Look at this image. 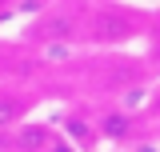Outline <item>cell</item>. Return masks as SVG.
Wrapping results in <instances>:
<instances>
[{
  "mask_svg": "<svg viewBox=\"0 0 160 152\" xmlns=\"http://www.w3.org/2000/svg\"><path fill=\"white\" fill-rule=\"evenodd\" d=\"M88 36L96 44H120V40H132L136 36V16L132 12H120V8H100L92 16V28Z\"/></svg>",
  "mask_w": 160,
  "mask_h": 152,
  "instance_id": "cell-1",
  "label": "cell"
},
{
  "mask_svg": "<svg viewBox=\"0 0 160 152\" xmlns=\"http://www.w3.org/2000/svg\"><path fill=\"white\" fill-rule=\"evenodd\" d=\"M0 8H4V0H0Z\"/></svg>",
  "mask_w": 160,
  "mask_h": 152,
  "instance_id": "cell-10",
  "label": "cell"
},
{
  "mask_svg": "<svg viewBox=\"0 0 160 152\" xmlns=\"http://www.w3.org/2000/svg\"><path fill=\"white\" fill-rule=\"evenodd\" d=\"M132 128H136V120H132L128 112H108V116H100L96 136H104V140H128Z\"/></svg>",
  "mask_w": 160,
  "mask_h": 152,
  "instance_id": "cell-3",
  "label": "cell"
},
{
  "mask_svg": "<svg viewBox=\"0 0 160 152\" xmlns=\"http://www.w3.org/2000/svg\"><path fill=\"white\" fill-rule=\"evenodd\" d=\"M64 128H68V132L76 136L80 144H88V140L96 136V132H92V128H88V124H84V120H80V116H72V120H64Z\"/></svg>",
  "mask_w": 160,
  "mask_h": 152,
  "instance_id": "cell-6",
  "label": "cell"
},
{
  "mask_svg": "<svg viewBox=\"0 0 160 152\" xmlns=\"http://www.w3.org/2000/svg\"><path fill=\"white\" fill-rule=\"evenodd\" d=\"M76 36V16L72 12H56V16H44L28 28V40H72Z\"/></svg>",
  "mask_w": 160,
  "mask_h": 152,
  "instance_id": "cell-2",
  "label": "cell"
},
{
  "mask_svg": "<svg viewBox=\"0 0 160 152\" xmlns=\"http://www.w3.org/2000/svg\"><path fill=\"white\" fill-rule=\"evenodd\" d=\"M20 152H48V144H52V128L48 124H24L16 136Z\"/></svg>",
  "mask_w": 160,
  "mask_h": 152,
  "instance_id": "cell-4",
  "label": "cell"
},
{
  "mask_svg": "<svg viewBox=\"0 0 160 152\" xmlns=\"http://www.w3.org/2000/svg\"><path fill=\"white\" fill-rule=\"evenodd\" d=\"M152 60H160V36L152 40Z\"/></svg>",
  "mask_w": 160,
  "mask_h": 152,
  "instance_id": "cell-8",
  "label": "cell"
},
{
  "mask_svg": "<svg viewBox=\"0 0 160 152\" xmlns=\"http://www.w3.org/2000/svg\"><path fill=\"white\" fill-rule=\"evenodd\" d=\"M140 152H152V148H140Z\"/></svg>",
  "mask_w": 160,
  "mask_h": 152,
  "instance_id": "cell-9",
  "label": "cell"
},
{
  "mask_svg": "<svg viewBox=\"0 0 160 152\" xmlns=\"http://www.w3.org/2000/svg\"><path fill=\"white\" fill-rule=\"evenodd\" d=\"M48 152H72V144H60L56 136H52V144H48Z\"/></svg>",
  "mask_w": 160,
  "mask_h": 152,
  "instance_id": "cell-7",
  "label": "cell"
},
{
  "mask_svg": "<svg viewBox=\"0 0 160 152\" xmlns=\"http://www.w3.org/2000/svg\"><path fill=\"white\" fill-rule=\"evenodd\" d=\"M20 116H24V100L12 92H0V128H12Z\"/></svg>",
  "mask_w": 160,
  "mask_h": 152,
  "instance_id": "cell-5",
  "label": "cell"
}]
</instances>
